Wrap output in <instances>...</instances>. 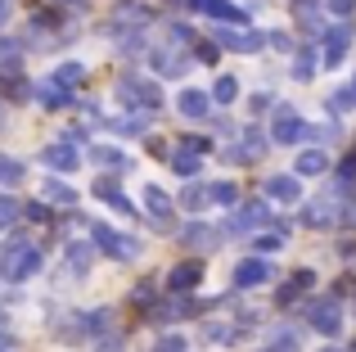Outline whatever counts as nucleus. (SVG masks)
I'll return each instance as SVG.
<instances>
[{"mask_svg": "<svg viewBox=\"0 0 356 352\" xmlns=\"http://www.w3.org/2000/svg\"><path fill=\"white\" fill-rule=\"evenodd\" d=\"M203 280V262H181L172 275H167V285H172L176 294H185V289H194V285Z\"/></svg>", "mask_w": 356, "mask_h": 352, "instance_id": "16", "label": "nucleus"}, {"mask_svg": "<svg viewBox=\"0 0 356 352\" xmlns=\"http://www.w3.org/2000/svg\"><path fill=\"white\" fill-rule=\"evenodd\" d=\"M217 45L239 50V54H252V50L261 45V32H217Z\"/></svg>", "mask_w": 356, "mask_h": 352, "instance_id": "18", "label": "nucleus"}, {"mask_svg": "<svg viewBox=\"0 0 356 352\" xmlns=\"http://www.w3.org/2000/svg\"><path fill=\"white\" fill-rule=\"evenodd\" d=\"M330 104H334V113H348V109L356 104V95H352V90H334V95H330Z\"/></svg>", "mask_w": 356, "mask_h": 352, "instance_id": "37", "label": "nucleus"}, {"mask_svg": "<svg viewBox=\"0 0 356 352\" xmlns=\"http://www.w3.org/2000/svg\"><path fill=\"white\" fill-rule=\"evenodd\" d=\"M212 99H217V104H235V99H239V81H235V77H217Z\"/></svg>", "mask_w": 356, "mask_h": 352, "instance_id": "28", "label": "nucleus"}, {"mask_svg": "<svg viewBox=\"0 0 356 352\" xmlns=\"http://www.w3.org/2000/svg\"><path fill=\"white\" fill-rule=\"evenodd\" d=\"M90 154H95L99 168H113V172H127V168H131V159H127L122 150H113V145H99V150H90Z\"/></svg>", "mask_w": 356, "mask_h": 352, "instance_id": "22", "label": "nucleus"}, {"mask_svg": "<svg viewBox=\"0 0 356 352\" xmlns=\"http://www.w3.org/2000/svg\"><path fill=\"white\" fill-rule=\"evenodd\" d=\"M154 352H185V335H163L154 344Z\"/></svg>", "mask_w": 356, "mask_h": 352, "instance_id": "36", "label": "nucleus"}, {"mask_svg": "<svg viewBox=\"0 0 356 352\" xmlns=\"http://www.w3.org/2000/svg\"><path fill=\"white\" fill-rule=\"evenodd\" d=\"M312 68H316V54H312V45H298V59H293V77H298V81H307V77H312Z\"/></svg>", "mask_w": 356, "mask_h": 352, "instance_id": "29", "label": "nucleus"}, {"mask_svg": "<svg viewBox=\"0 0 356 352\" xmlns=\"http://www.w3.org/2000/svg\"><path fill=\"white\" fill-rule=\"evenodd\" d=\"M181 150H190V154H199V159H203V154H208V141H199V136H190V141H185Z\"/></svg>", "mask_w": 356, "mask_h": 352, "instance_id": "41", "label": "nucleus"}, {"mask_svg": "<svg viewBox=\"0 0 356 352\" xmlns=\"http://www.w3.org/2000/svg\"><path fill=\"white\" fill-rule=\"evenodd\" d=\"M312 285H316V271H298V275H293V280H289V285H284V289H280V298H284V303H289V298H293V294H302V289H312Z\"/></svg>", "mask_w": 356, "mask_h": 352, "instance_id": "31", "label": "nucleus"}, {"mask_svg": "<svg viewBox=\"0 0 356 352\" xmlns=\"http://www.w3.org/2000/svg\"><path fill=\"white\" fill-rule=\"evenodd\" d=\"M118 99H122L127 109H136V113H154V109L163 104V90H158V81L122 77V81H118Z\"/></svg>", "mask_w": 356, "mask_h": 352, "instance_id": "2", "label": "nucleus"}, {"mask_svg": "<svg viewBox=\"0 0 356 352\" xmlns=\"http://www.w3.org/2000/svg\"><path fill=\"white\" fill-rule=\"evenodd\" d=\"M0 127H5V104H0Z\"/></svg>", "mask_w": 356, "mask_h": 352, "instance_id": "46", "label": "nucleus"}, {"mask_svg": "<svg viewBox=\"0 0 356 352\" xmlns=\"http://www.w3.org/2000/svg\"><path fill=\"white\" fill-rule=\"evenodd\" d=\"M18 181H23V163L0 154V185H18Z\"/></svg>", "mask_w": 356, "mask_h": 352, "instance_id": "32", "label": "nucleus"}, {"mask_svg": "<svg viewBox=\"0 0 356 352\" xmlns=\"http://www.w3.org/2000/svg\"><path fill=\"white\" fill-rule=\"evenodd\" d=\"M270 136H275V145H293L307 136V122L298 118V109H275V127H270Z\"/></svg>", "mask_w": 356, "mask_h": 352, "instance_id": "6", "label": "nucleus"}, {"mask_svg": "<svg viewBox=\"0 0 356 352\" xmlns=\"http://www.w3.org/2000/svg\"><path fill=\"white\" fill-rule=\"evenodd\" d=\"M334 221H339V203H334L330 194H321L316 203H307V208H302V226L325 230V226H334Z\"/></svg>", "mask_w": 356, "mask_h": 352, "instance_id": "9", "label": "nucleus"}, {"mask_svg": "<svg viewBox=\"0 0 356 352\" xmlns=\"http://www.w3.org/2000/svg\"><path fill=\"white\" fill-rule=\"evenodd\" d=\"M145 212L158 221V226H172V221H176V208H172V199H167V194L158 190V185H149V190H145Z\"/></svg>", "mask_w": 356, "mask_h": 352, "instance_id": "12", "label": "nucleus"}, {"mask_svg": "<svg viewBox=\"0 0 356 352\" xmlns=\"http://www.w3.org/2000/svg\"><path fill=\"white\" fill-rule=\"evenodd\" d=\"M81 77H86V68H81V63H63V68H59V72H54V81H59V86H68V90H72V86H77V81H81Z\"/></svg>", "mask_w": 356, "mask_h": 352, "instance_id": "34", "label": "nucleus"}, {"mask_svg": "<svg viewBox=\"0 0 356 352\" xmlns=\"http://www.w3.org/2000/svg\"><path fill=\"white\" fill-rule=\"evenodd\" d=\"M239 150H243V159H261V150H266V136H261L257 131V127H248V131H243V145H239Z\"/></svg>", "mask_w": 356, "mask_h": 352, "instance_id": "27", "label": "nucleus"}, {"mask_svg": "<svg viewBox=\"0 0 356 352\" xmlns=\"http://www.w3.org/2000/svg\"><path fill=\"white\" fill-rule=\"evenodd\" d=\"M312 326L321 330V335H339L343 330V307H339V298H321L312 307Z\"/></svg>", "mask_w": 356, "mask_h": 352, "instance_id": "8", "label": "nucleus"}, {"mask_svg": "<svg viewBox=\"0 0 356 352\" xmlns=\"http://www.w3.org/2000/svg\"><path fill=\"white\" fill-rule=\"evenodd\" d=\"M27 217H36V221H45V217H50V208H45V203H32V208H27Z\"/></svg>", "mask_w": 356, "mask_h": 352, "instance_id": "44", "label": "nucleus"}, {"mask_svg": "<svg viewBox=\"0 0 356 352\" xmlns=\"http://www.w3.org/2000/svg\"><path fill=\"white\" fill-rule=\"evenodd\" d=\"M54 335H59L63 344H81V339H90L95 330H90V317H63L59 326H54Z\"/></svg>", "mask_w": 356, "mask_h": 352, "instance_id": "15", "label": "nucleus"}, {"mask_svg": "<svg viewBox=\"0 0 356 352\" xmlns=\"http://www.w3.org/2000/svg\"><path fill=\"white\" fill-rule=\"evenodd\" d=\"M68 266H72V275H86L90 271V244H68Z\"/></svg>", "mask_w": 356, "mask_h": 352, "instance_id": "26", "label": "nucleus"}, {"mask_svg": "<svg viewBox=\"0 0 356 352\" xmlns=\"http://www.w3.org/2000/svg\"><path fill=\"white\" fill-rule=\"evenodd\" d=\"M18 212H23V208H18V199H14V194H0V230H5V226H14V221H18Z\"/></svg>", "mask_w": 356, "mask_h": 352, "instance_id": "33", "label": "nucleus"}, {"mask_svg": "<svg viewBox=\"0 0 356 352\" xmlns=\"http://www.w3.org/2000/svg\"><path fill=\"white\" fill-rule=\"evenodd\" d=\"M352 36H356V27H352V23H339L334 32H325V50H321L325 68H339V63H343V54H348Z\"/></svg>", "mask_w": 356, "mask_h": 352, "instance_id": "5", "label": "nucleus"}, {"mask_svg": "<svg viewBox=\"0 0 356 352\" xmlns=\"http://www.w3.org/2000/svg\"><path fill=\"white\" fill-rule=\"evenodd\" d=\"M27 95H32V90L23 86V77H9V99H27Z\"/></svg>", "mask_w": 356, "mask_h": 352, "instance_id": "39", "label": "nucleus"}, {"mask_svg": "<svg viewBox=\"0 0 356 352\" xmlns=\"http://www.w3.org/2000/svg\"><path fill=\"white\" fill-rule=\"evenodd\" d=\"M190 54H158V59H154V68L158 72H163V77H181V72H190Z\"/></svg>", "mask_w": 356, "mask_h": 352, "instance_id": "20", "label": "nucleus"}, {"mask_svg": "<svg viewBox=\"0 0 356 352\" xmlns=\"http://www.w3.org/2000/svg\"><path fill=\"white\" fill-rule=\"evenodd\" d=\"M266 194L275 203H298V199H302V185H298V176H270Z\"/></svg>", "mask_w": 356, "mask_h": 352, "instance_id": "14", "label": "nucleus"}, {"mask_svg": "<svg viewBox=\"0 0 356 352\" xmlns=\"http://www.w3.org/2000/svg\"><path fill=\"white\" fill-rule=\"evenodd\" d=\"M212 203H226V208H235V203H239V185H230V181H212Z\"/></svg>", "mask_w": 356, "mask_h": 352, "instance_id": "30", "label": "nucleus"}, {"mask_svg": "<svg viewBox=\"0 0 356 352\" xmlns=\"http://www.w3.org/2000/svg\"><path fill=\"white\" fill-rule=\"evenodd\" d=\"M136 307H158L154 303V285H136Z\"/></svg>", "mask_w": 356, "mask_h": 352, "instance_id": "38", "label": "nucleus"}, {"mask_svg": "<svg viewBox=\"0 0 356 352\" xmlns=\"http://www.w3.org/2000/svg\"><path fill=\"white\" fill-rule=\"evenodd\" d=\"M321 172H330V154H325V150L298 154V176H321Z\"/></svg>", "mask_w": 356, "mask_h": 352, "instance_id": "19", "label": "nucleus"}, {"mask_svg": "<svg viewBox=\"0 0 356 352\" xmlns=\"http://www.w3.org/2000/svg\"><path fill=\"white\" fill-rule=\"evenodd\" d=\"M199 163L203 159H199V154H190V150H176L172 154V172L176 176H194V172H199Z\"/></svg>", "mask_w": 356, "mask_h": 352, "instance_id": "25", "label": "nucleus"}, {"mask_svg": "<svg viewBox=\"0 0 356 352\" xmlns=\"http://www.w3.org/2000/svg\"><path fill=\"white\" fill-rule=\"evenodd\" d=\"M41 163H45V168H54V172H77L81 154L72 150L68 141H54V145H45V150H41Z\"/></svg>", "mask_w": 356, "mask_h": 352, "instance_id": "7", "label": "nucleus"}, {"mask_svg": "<svg viewBox=\"0 0 356 352\" xmlns=\"http://www.w3.org/2000/svg\"><path fill=\"white\" fill-rule=\"evenodd\" d=\"M41 199H50V203H77V190H68V181H45L41 185Z\"/></svg>", "mask_w": 356, "mask_h": 352, "instance_id": "23", "label": "nucleus"}, {"mask_svg": "<svg viewBox=\"0 0 356 352\" xmlns=\"http://www.w3.org/2000/svg\"><path fill=\"white\" fill-rule=\"evenodd\" d=\"M270 275H275V271H270V262H266V257H248V262H239V266H235V285H239V289L266 285Z\"/></svg>", "mask_w": 356, "mask_h": 352, "instance_id": "10", "label": "nucleus"}, {"mask_svg": "<svg viewBox=\"0 0 356 352\" xmlns=\"http://www.w3.org/2000/svg\"><path fill=\"white\" fill-rule=\"evenodd\" d=\"M221 239H226V230L208 226V221H190L185 226V248H194V253H212V248H221Z\"/></svg>", "mask_w": 356, "mask_h": 352, "instance_id": "4", "label": "nucleus"}, {"mask_svg": "<svg viewBox=\"0 0 356 352\" xmlns=\"http://www.w3.org/2000/svg\"><path fill=\"white\" fill-rule=\"evenodd\" d=\"M95 244L104 248L108 257H118V262H140V253H145V244H140V239L118 235V230H108V226H95Z\"/></svg>", "mask_w": 356, "mask_h": 352, "instance_id": "3", "label": "nucleus"}, {"mask_svg": "<svg viewBox=\"0 0 356 352\" xmlns=\"http://www.w3.org/2000/svg\"><path fill=\"white\" fill-rule=\"evenodd\" d=\"M266 41H270V45H275V50H298V45H289V36H284V32H270V36H266Z\"/></svg>", "mask_w": 356, "mask_h": 352, "instance_id": "42", "label": "nucleus"}, {"mask_svg": "<svg viewBox=\"0 0 356 352\" xmlns=\"http://www.w3.org/2000/svg\"><path fill=\"white\" fill-rule=\"evenodd\" d=\"M181 203H185V208H190V212L208 208V203H212V185H190V190L181 194Z\"/></svg>", "mask_w": 356, "mask_h": 352, "instance_id": "24", "label": "nucleus"}, {"mask_svg": "<svg viewBox=\"0 0 356 352\" xmlns=\"http://www.w3.org/2000/svg\"><path fill=\"white\" fill-rule=\"evenodd\" d=\"M32 271H41V253L27 239H9L5 253H0V275L5 280H27Z\"/></svg>", "mask_w": 356, "mask_h": 352, "instance_id": "1", "label": "nucleus"}, {"mask_svg": "<svg viewBox=\"0 0 356 352\" xmlns=\"http://www.w3.org/2000/svg\"><path fill=\"white\" fill-rule=\"evenodd\" d=\"M5 18H9V5H5V0H0V23H5Z\"/></svg>", "mask_w": 356, "mask_h": 352, "instance_id": "45", "label": "nucleus"}, {"mask_svg": "<svg viewBox=\"0 0 356 352\" xmlns=\"http://www.w3.org/2000/svg\"><path fill=\"white\" fill-rule=\"evenodd\" d=\"M266 221H270V208H266V203H243L235 217H230V235H243V230L266 226Z\"/></svg>", "mask_w": 356, "mask_h": 352, "instance_id": "11", "label": "nucleus"}, {"mask_svg": "<svg viewBox=\"0 0 356 352\" xmlns=\"http://www.w3.org/2000/svg\"><path fill=\"white\" fill-rule=\"evenodd\" d=\"M176 109H181V118L199 122V118H208L212 95H203V90H181V95H176Z\"/></svg>", "mask_w": 356, "mask_h": 352, "instance_id": "13", "label": "nucleus"}, {"mask_svg": "<svg viewBox=\"0 0 356 352\" xmlns=\"http://www.w3.org/2000/svg\"><path fill=\"white\" fill-rule=\"evenodd\" d=\"M325 5H330V14H352V5H356V0H325Z\"/></svg>", "mask_w": 356, "mask_h": 352, "instance_id": "40", "label": "nucleus"}, {"mask_svg": "<svg viewBox=\"0 0 356 352\" xmlns=\"http://www.w3.org/2000/svg\"><path fill=\"white\" fill-rule=\"evenodd\" d=\"M36 95H41V104H45V109H63V104H68V86H59L54 77H45Z\"/></svg>", "mask_w": 356, "mask_h": 352, "instance_id": "21", "label": "nucleus"}, {"mask_svg": "<svg viewBox=\"0 0 356 352\" xmlns=\"http://www.w3.org/2000/svg\"><path fill=\"white\" fill-rule=\"evenodd\" d=\"M321 352H343V348H321Z\"/></svg>", "mask_w": 356, "mask_h": 352, "instance_id": "47", "label": "nucleus"}, {"mask_svg": "<svg viewBox=\"0 0 356 352\" xmlns=\"http://www.w3.org/2000/svg\"><path fill=\"white\" fill-rule=\"evenodd\" d=\"M95 194H99V199H104V203H108V208H113V212H122V217H131V212H136V203H131L127 194H122L118 185L108 181V176H104V181L95 185Z\"/></svg>", "mask_w": 356, "mask_h": 352, "instance_id": "17", "label": "nucleus"}, {"mask_svg": "<svg viewBox=\"0 0 356 352\" xmlns=\"http://www.w3.org/2000/svg\"><path fill=\"white\" fill-rule=\"evenodd\" d=\"M208 339H212V344H235V326H217V321H212Z\"/></svg>", "mask_w": 356, "mask_h": 352, "instance_id": "35", "label": "nucleus"}, {"mask_svg": "<svg viewBox=\"0 0 356 352\" xmlns=\"http://www.w3.org/2000/svg\"><path fill=\"white\" fill-rule=\"evenodd\" d=\"M248 104H252V113H261V109H270V95L261 90V95H252V99H248Z\"/></svg>", "mask_w": 356, "mask_h": 352, "instance_id": "43", "label": "nucleus"}]
</instances>
